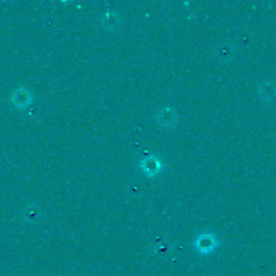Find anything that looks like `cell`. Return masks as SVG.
Wrapping results in <instances>:
<instances>
[{
    "label": "cell",
    "mask_w": 276,
    "mask_h": 276,
    "mask_svg": "<svg viewBox=\"0 0 276 276\" xmlns=\"http://www.w3.org/2000/svg\"><path fill=\"white\" fill-rule=\"evenodd\" d=\"M195 245L201 254H210L217 247V240L213 235L204 234L196 239Z\"/></svg>",
    "instance_id": "cell-3"
},
{
    "label": "cell",
    "mask_w": 276,
    "mask_h": 276,
    "mask_svg": "<svg viewBox=\"0 0 276 276\" xmlns=\"http://www.w3.org/2000/svg\"><path fill=\"white\" fill-rule=\"evenodd\" d=\"M160 116V122L161 123H168V121L167 120H169V122H171V119H172V112L167 108V109H164L162 112H161V115H159Z\"/></svg>",
    "instance_id": "cell-5"
},
{
    "label": "cell",
    "mask_w": 276,
    "mask_h": 276,
    "mask_svg": "<svg viewBox=\"0 0 276 276\" xmlns=\"http://www.w3.org/2000/svg\"><path fill=\"white\" fill-rule=\"evenodd\" d=\"M40 217V210L38 207L28 206L23 213V218L27 222L36 221Z\"/></svg>",
    "instance_id": "cell-4"
},
{
    "label": "cell",
    "mask_w": 276,
    "mask_h": 276,
    "mask_svg": "<svg viewBox=\"0 0 276 276\" xmlns=\"http://www.w3.org/2000/svg\"><path fill=\"white\" fill-rule=\"evenodd\" d=\"M141 167L145 171V174L147 176H154L161 171L162 164L157 157H154V155H149V157L145 158L142 161Z\"/></svg>",
    "instance_id": "cell-2"
},
{
    "label": "cell",
    "mask_w": 276,
    "mask_h": 276,
    "mask_svg": "<svg viewBox=\"0 0 276 276\" xmlns=\"http://www.w3.org/2000/svg\"><path fill=\"white\" fill-rule=\"evenodd\" d=\"M11 101L13 106L20 109H24L31 105L32 102V95L31 93L25 88L16 89L11 95Z\"/></svg>",
    "instance_id": "cell-1"
}]
</instances>
